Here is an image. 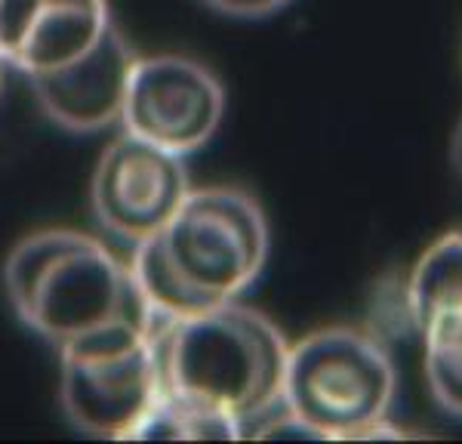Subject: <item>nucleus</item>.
Wrapping results in <instances>:
<instances>
[{
  "label": "nucleus",
  "mask_w": 462,
  "mask_h": 444,
  "mask_svg": "<svg viewBox=\"0 0 462 444\" xmlns=\"http://www.w3.org/2000/svg\"><path fill=\"white\" fill-rule=\"evenodd\" d=\"M161 389L222 411L241 426L281 407L290 343L272 318L237 300L154 324Z\"/></svg>",
  "instance_id": "2"
},
{
  "label": "nucleus",
  "mask_w": 462,
  "mask_h": 444,
  "mask_svg": "<svg viewBox=\"0 0 462 444\" xmlns=\"http://www.w3.org/2000/svg\"><path fill=\"white\" fill-rule=\"evenodd\" d=\"M404 309L426 349L462 346V232L438 238L413 265Z\"/></svg>",
  "instance_id": "10"
},
{
  "label": "nucleus",
  "mask_w": 462,
  "mask_h": 444,
  "mask_svg": "<svg viewBox=\"0 0 462 444\" xmlns=\"http://www.w3.org/2000/svg\"><path fill=\"white\" fill-rule=\"evenodd\" d=\"M244 435V426L216 407L161 389L133 432V441H228Z\"/></svg>",
  "instance_id": "11"
},
{
  "label": "nucleus",
  "mask_w": 462,
  "mask_h": 444,
  "mask_svg": "<svg viewBox=\"0 0 462 444\" xmlns=\"http://www.w3.org/2000/svg\"><path fill=\"white\" fill-rule=\"evenodd\" d=\"M453 167H457V173L462 176V124H459V130H457V136H453Z\"/></svg>",
  "instance_id": "14"
},
{
  "label": "nucleus",
  "mask_w": 462,
  "mask_h": 444,
  "mask_svg": "<svg viewBox=\"0 0 462 444\" xmlns=\"http://www.w3.org/2000/svg\"><path fill=\"white\" fill-rule=\"evenodd\" d=\"M204 4L231 19H265L284 10L290 0H204Z\"/></svg>",
  "instance_id": "13"
},
{
  "label": "nucleus",
  "mask_w": 462,
  "mask_h": 444,
  "mask_svg": "<svg viewBox=\"0 0 462 444\" xmlns=\"http://www.w3.org/2000/svg\"><path fill=\"white\" fill-rule=\"evenodd\" d=\"M189 191L185 158L124 130L96 164L89 204L106 232L139 244L161 232Z\"/></svg>",
  "instance_id": "7"
},
{
  "label": "nucleus",
  "mask_w": 462,
  "mask_h": 444,
  "mask_svg": "<svg viewBox=\"0 0 462 444\" xmlns=\"http://www.w3.org/2000/svg\"><path fill=\"white\" fill-rule=\"evenodd\" d=\"M108 0H0V59L25 78L59 71L108 32Z\"/></svg>",
  "instance_id": "8"
},
{
  "label": "nucleus",
  "mask_w": 462,
  "mask_h": 444,
  "mask_svg": "<svg viewBox=\"0 0 462 444\" xmlns=\"http://www.w3.org/2000/svg\"><path fill=\"white\" fill-rule=\"evenodd\" d=\"M426 380L435 402L462 420V346L426 349Z\"/></svg>",
  "instance_id": "12"
},
{
  "label": "nucleus",
  "mask_w": 462,
  "mask_h": 444,
  "mask_svg": "<svg viewBox=\"0 0 462 444\" xmlns=\"http://www.w3.org/2000/svg\"><path fill=\"white\" fill-rule=\"evenodd\" d=\"M136 59V50L111 22L93 50H87L65 69L28 78V84L43 115L56 127L69 133H99L121 124L126 84Z\"/></svg>",
  "instance_id": "9"
},
{
  "label": "nucleus",
  "mask_w": 462,
  "mask_h": 444,
  "mask_svg": "<svg viewBox=\"0 0 462 444\" xmlns=\"http://www.w3.org/2000/svg\"><path fill=\"white\" fill-rule=\"evenodd\" d=\"M152 318H130L59 349V404L89 439L130 441L161 392Z\"/></svg>",
  "instance_id": "5"
},
{
  "label": "nucleus",
  "mask_w": 462,
  "mask_h": 444,
  "mask_svg": "<svg viewBox=\"0 0 462 444\" xmlns=\"http://www.w3.org/2000/svg\"><path fill=\"white\" fill-rule=\"evenodd\" d=\"M4 74H6V62L0 59V87H4Z\"/></svg>",
  "instance_id": "15"
},
{
  "label": "nucleus",
  "mask_w": 462,
  "mask_h": 444,
  "mask_svg": "<svg viewBox=\"0 0 462 444\" xmlns=\"http://www.w3.org/2000/svg\"><path fill=\"white\" fill-rule=\"evenodd\" d=\"M222 117L226 90L210 69L173 53L136 59L121 111L126 133L185 158L210 143Z\"/></svg>",
  "instance_id": "6"
},
{
  "label": "nucleus",
  "mask_w": 462,
  "mask_h": 444,
  "mask_svg": "<svg viewBox=\"0 0 462 444\" xmlns=\"http://www.w3.org/2000/svg\"><path fill=\"white\" fill-rule=\"evenodd\" d=\"M4 287L19 321L56 352L117 321L152 318L130 265L74 228L22 238L6 256Z\"/></svg>",
  "instance_id": "3"
},
{
  "label": "nucleus",
  "mask_w": 462,
  "mask_h": 444,
  "mask_svg": "<svg viewBox=\"0 0 462 444\" xmlns=\"http://www.w3.org/2000/svg\"><path fill=\"white\" fill-rule=\"evenodd\" d=\"M398 392L394 361L374 333L324 328L290 346L281 407L305 439H379Z\"/></svg>",
  "instance_id": "4"
},
{
  "label": "nucleus",
  "mask_w": 462,
  "mask_h": 444,
  "mask_svg": "<svg viewBox=\"0 0 462 444\" xmlns=\"http://www.w3.org/2000/svg\"><path fill=\"white\" fill-rule=\"evenodd\" d=\"M268 244V219L250 191L191 189L161 232L133 244L130 275L154 321H176L247 293Z\"/></svg>",
  "instance_id": "1"
}]
</instances>
